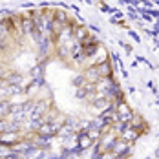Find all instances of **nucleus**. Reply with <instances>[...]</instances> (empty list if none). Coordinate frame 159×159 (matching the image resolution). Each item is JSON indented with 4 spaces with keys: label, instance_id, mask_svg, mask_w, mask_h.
<instances>
[{
    "label": "nucleus",
    "instance_id": "f257e3e1",
    "mask_svg": "<svg viewBox=\"0 0 159 159\" xmlns=\"http://www.w3.org/2000/svg\"><path fill=\"white\" fill-rule=\"evenodd\" d=\"M80 48H82V53H84V57H86V59H92V57H95V53L101 49V42H99V39H97V37L90 35V37L80 44Z\"/></svg>",
    "mask_w": 159,
    "mask_h": 159
},
{
    "label": "nucleus",
    "instance_id": "f03ea898",
    "mask_svg": "<svg viewBox=\"0 0 159 159\" xmlns=\"http://www.w3.org/2000/svg\"><path fill=\"white\" fill-rule=\"evenodd\" d=\"M130 128H134V130H137L141 135L143 134H148V125H146V119H144L141 113H134V117H132V121H130Z\"/></svg>",
    "mask_w": 159,
    "mask_h": 159
},
{
    "label": "nucleus",
    "instance_id": "7ed1b4c3",
    "mask_svg": "<svg viewBox=\"0 0 159 159\" xmlns=\"http://www.w3.org/2000/svg\"><path fill=\"white\" fill-rule=\"evenodd\" d=\"M20 139H24V132H4L0 134V143L6 146H13Z\"/></svg>",
    "mask_w": 159,
    "mask_h": 159
},
{
    "label": "nucleus",
    "instance_id": "20e7f679",
    "mask_svg": "<svg viewBox=\"0 0 159 159\" xmlns=\"http://www.w3.org/2000/svg\"><path fill=\"white\" fill-rule=\"evenodd\" d=\"M35 31L37 30H35V24H33L31 16L28 15V13L20 16V33H22V37H31Z\"/></svg>",
    "mask_w": 159,
    "mask_h": 159
},
{
    "label": "nucleus",
    "instance_id": "39448f33",
    "mask_svg": "<svg viewBox=\"0 0 159 159\" xmlns=\"http://www.w3.org/2000/svg\"><path fill=\"white\" fill-rule=\"evenodd\" d=\"M90 35H92V33L88 31V26H86V24H77L75 30H73V40L79 42V44H82Z\"/></svg>",
    "mask_w": 159,
    "mask_h": 159
},
{
    "label": "nucleus",
    "instance_id": "423d86ee",
    "mask_svg": "<svg viewBox=\"0 0 159 159\" xmlns=\"http://www.w3.org/2000/svg\"><path fill=\"white\" fill-rule=\"evenodd\" d=\"M53 46H55V44L51 42V39H49V37H44V39H42V40H40V42L37 44V49H39V55L46 59V57H48L49 53H51V48H53Z\"/></svg>",
    "mask_w": 159,
    "mask_h": 159
},
{
    "label": "nucleus",
    "instance_id": "0eeeda50",
    "mask_svg": "<svg viewBox=\"0 0 159 159\" xmlns=\"http://www.w3.org/2000/svg\"><path fill=\"white\" fill-rule=\"evenodd\" d=\"M139 137H141V134H139L137 130L130 128V126H128L126 132H123V134L119 135V139H121V141H125L126 144H132V146H134V143H135V141H137Z\"/></svg>",
    "mask_w": 159,
    "mask_h": 159
},
{
    "label": "nucleus",
    "instance_id": "6e6552de",
    "mask_svg": "<svg viewBox=\"0 0 159 159\" xmlns=\"http://www.w3.org/2000/svg\"><path fill=\"white\" fill-rule=\"evenodd\" d=\"M110 104H113V102H110V101H106L104 97H101V99H95V101H92V106L95 108V113L97 117L102 113V111L106 110V108H110Z\"/></svg>",
    "mask_w": 159,
    "mask_h": 159
},
{
    "label": "nucleus",
    "instance_id": "1a4fd4ad",
    "mask_svg": "<svg viewBox=\"0 0 159 159\" xmlns=\"http://www.w3.org/2000/svg\"><path fill=\"white\" fill-rule=\"evenodd\" d=\"M0 159H18V156L13 152L11 146H6L0 143Z\"/></svg>",
    "mask_w": 159,
    "mask_h": 159
},
{
    "label": "nucleus",
    "instance_id": "9d476101",
    "mask_svg": "<svg viewBox=\"0 0 159 159\" xmlns=\"http://www.w3.org/2000/svg\"><path fill=\"white\" fill-rule=\"evenodd\" d=\"M9 115H11V102L4 99L0 102V119H7Z\"/></svg>",
    "mask_w": 159,
    "mask_h": 159
},
{
    "label": "nucleus",
    "instance_id": "9b49d317",
    "mask_svg": "<svg viewBox=\"0 0 159 159\" xmlns=\"http://www.w3.org/2000/svg\"><path fill=\"white\" fill-rule=\"evenodd\" d=\"M128 126L130 125H126V123H111V132L115 134V135H121L123 132H126Z\"/></svg>",
    "mask_w": 159,
    "mask_h": 159
},
{
    "label": "nucleus",
    "instance_id": "f8f14e48",
    "mask_svg": "<svg viewBox=\"0 0 159 159\" xmlns=\"http://www.w3.org/2000/svg\"><path fill=\"white\" fill-rule=\"evenodd\" d=\"M84 84H86V79H84V75H82V73L75 75V77L71 79V86H73V88H77V90H79V88H82Z\"/></svg>",
    "mask_w": 159,
    "mask_h": 159
},
{
    "label": "nucleus",
    "instance_id": "ddd939ff",
    "mask_svg": "<svg viewBox=\"0 0 159 159\" xmlns=\"http://www.w3.org/2000/svg\"><path fill=\"white\" fill-rule=\"evenodd\" d=\"M115 111H117V115H126V113H130V111H132V108H130V104H128L126 101H125V102L117 104Z\"/></svg>",
    "mask_w": 159,
    "mask_h": 159
},
{
    "label": "nucleus",
    "instance_id": "4468645a",
    "mask_svg": "<svg viewBox=\"0 0 159 159\" xmlns=\"http://www.w3.org/2000/svg\"><path fill=\"white\" fill-rule=\"evenodd\" d=\"M128 20H132V22H139V20H141V16H139V13H137V9L128 7Z\"/></svg>",
    "mask_w": 159,
    "mask_h": 159
},
{
    "label": "nucleus",
    "instance_id": "2eb2a0df",
    "mask_svg": "<svg viewBox=\"0 0 159 159\" xmlns=\"http://www.w3.org/2000/svg\"><path fill=\"white\" fill-rule=\"evenodd\" d=\"M75 99H77V101H86V99H88V92H86L84 88H79V90L75 92Z\"/></svg>",
    "mask_w": 159,
    "mask_h": 159
},
{
    "label": "nucleus",
    "instance_id": "dca6fc26",
    "mask_svg": "<svg viewBox=\"0 0 159 159\" xmlns=\"http://www.w3.org/2000/svg\"><path fill=\"white\" fill-rule=\"evenodd\" d=\"M9 73H11V71L6 68V64H0V80H6V77H7Z\"/></svg>",
    "mask_w": 159,
    "mask_h": 159
},
{
    "label": "nucleus",
    "instance_id": "f3484780",
    "mask_svg": "<svg viewBox=\"0 0 159 159\" xmlns=\"http://www.w3.org/2000/svg\"><path fill=\"white\" fill-rule=\"evenodd\" d=\"M128 35H130V37H132V39H134V40H135L137 44H141V42H143V39L139 37V33H137V31H134V30H130V31H128Z\"/></svg>",
    "mask_w": 159,
    "mask_h": 159
},
{
    "label": "nucleus",
    "instance_id": "a211bd4d",
    "mask_svg": "<svg viewBox=\"0 0 159 159\" xmlns=\"http://www.w3.org/2000/svg\"><path fill=\"white\" fill-rule=\"evenodd\" d=\"M7 130V119H0V134H4Z\"/></svg>",
    "mask_w": 159,
    "mask_h": 159
},
{
    "label": "nucleus",
    "instance_id": "6ab92c4d",
    "mask_svg": "<svg viewBox=\"0 0 159 159\" xmlns=\"http://www.w3.org/2000/svg\"><path fill=\"white\" fill-rule=\"evenodd\" d=\"M88 31H93V33H101V28H99V26H93V24H88Z\"/></svg>",
    "mask_w": 159,
    "mask_h": 159
},
{
    "label": "nucleus",
    "instance_id": "aec40b11",
    "mask_svg": "<svg viewBox=\"0 0 159 159\" xmlns=\"http://www.w3.org/2000/svg\"><path fill=\"white\" fill-rule=\"evenodd\" d=\"M146 86H148L150 90H154V93H157V90H156V84H154V80H146Z\"/></svg>",
    "mask_w": 159,
    "mask_h": 159
},
{
    "label": "nucleus",
    "instance_id": "412c9836",
    "mask_svg": "<svg viewBox=\"0 0 159 159\" xmlns=\"http://www.w3.org/2000/svg\"><path fill=\"white\" fill-rule=\"evenodd\" d=\"M121 75H123L125 79H128V71H126V70H121Z\"/></svg>",
    "mask_w": 159,
    "mask_h": 159
},
{
    "label": "nucleus",
    "instance_id": "4be33fe9",
    "mask_svg": "<svg viewBox=\"0 0 159 159\" xmlns=\"http://www.w3.org/2000/svg\"><path fill=\"white\" fill-rule=\"evenodd\" d=\"M128 93H135V86H130L128 88Z\"/></svg>",
    "mask_w": 159,
    "mask_h": 159
},
{
    "label": "nucleus",
    "instance_id": "5701e85b",
    "mask_svg": "<svg viewBox=\"0 0 159 159\" xmlns=\"http://www.w3.org/2000/svg\"><path fill=\"white\" fill-rule=\"evenodd\" d=\"M154 157H156V159H159V146L156 148V152H154Z\"/></svg>",
    "mask_w": 159,
    "mask_h": 159
},
{
    "label": "nucleus",
    "instance_id": "b1692460",
    "mask_svg": "<svg viewBox=\"0 0 159 159\" xmlns=\"http://www.w3.org/2000/svg\"><path fill=\"white\" fill-rule=\"evenodd\" d=\"M154 22H156V28L159 30V18H157V20H154Z\"/></svg>",
    "mask_w": 159,
    "mask_h": 159
},
{
    "label": "nucleus",
    "instance_id": "393cba45",
    "mask_svg": "<svg viewBox=\"0 0 159 159\" xmlns=\"http://www.w3.org/2000/svg\"><path fill=\"white\" fill-rule=\"evenodd\" d=\"M46 159H57V156H49V157H46Z\"/></svg>",
    "mask_w": 159,
    "mask_h": 159
},
{
    "label": "nucleus",
    "instance_id": "a878e982",
    "mask_svg": "<svg viewBox=\"0 0 159 159\" xmlns=\"http://www.w3.org/2000/svg\"><path fill=\"white\" fill-rule=\"evenodd\" d=\"M144 159H152V156H144Z\"/></svg>",
    "mask_w": 159,
    "mask_h": 159
}]
</instances>
